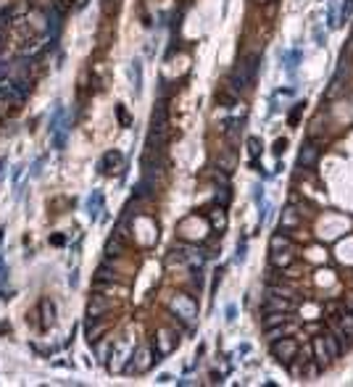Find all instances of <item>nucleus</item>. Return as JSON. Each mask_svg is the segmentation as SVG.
I'll list each match as a JSON object with an SVG mask.
<instances>
[{
    "mask_svg": "<svg viewBox=\"0 0 353 387\" xmlns=\"http://www.w3.org/2000/svg\"><path fill=\"white\" fill-rule=\"evenodd\" d=\"M285 148H288V140H285V137H282V140H277V143H274V155H282V153H285Z\"/></svg>",
    "mask_w": 353,
    "mask_h": 387,
    "instance_id": "27",
    "label": "nucleus"
},
{
    "mask_svg": "<svg viewBox=\"0 0 353 387\" xmlns=\"http://www.w3.org/2000/svg\"><path fill=\"white\" fill-rule=\"evenodd\" d=\"M295 263V253L293 248H285V250H272V266L274 269H288Z\"/></svg>",
    "mask_w": 353,
    "mask_h": 387,
    "instance_id": "10",
    "label": "nucleus"
},
{
    "mask_svg": "<svg viewBox=\"0 0 353 387\" xmlns=\"http://www.w3.org/2000/svg\"><path fill=\"white\" fill-rule=\"evenodd\" d=\"M298 353H301V348H298V343L293 337H279V340H272V356L279 361V363H285V366H288V363L293 361V358H298Z\"/></svg>",
    "mask_w": 353,
    "mask_h": 387,
    "instance_id": "2",
    "label": "nucleus"
},
{
    "mask_svg": "<svg viewBox=\"0 0 353 387\" xmlns=\"http://www.w3.org/2000/svg\"><path fill=\"white\" fill-rule=\"evenodd\" d=\"M156 382H161V384H166V382H171V374H161Z\"/></svg>",
    "mask_w": 353,
    "mask_h": 387,
    "instance_id": "31",
    "label": "nucleus"
},
{
    "mask_svg": "<svg viewBox=\"0 0 353 387\" xmlns=\"http://www.w3.org/2000/svg\"><path fill=\"white\" fill-rule=\"evenodd\" d=\"M105 329H108V324H103L100 319H90V322H87V340H90V343H98L100 340V335H105Z\"/></svg>",
    "mask_w": 353,
    "mask_h": 387,
    "instance_id": "15",
    "label": "nucleus"
},
{
    "mask_svg": "<svg viewBox=\"0 0 353 387\" xmlns=\"http://www.w3.org/2000/svg\"><path fill=\"white\" fill-rule=\"evenodd\" d=\"M111 308H114L111 298H105V295H93L90 306H87V316H90V319H100L103 313H108Z\"/></svg>",
    "mask_w": 353,
    "mask_h": 387,
    "instance_id": "6",
    "label": "nucleus"
},
{
    "mask_svg": "<svg viewBox=\"0 0 353 387\" xmlns=\"http://www.w3.org/2000/svg\"><path fill=\"white\" fill-rule=\"evenodd\" d=\"M116 113H119V121H121V127H129V116H127V111H124L121 105L116 108Z\"/></svg>",
    "mask_w": 353,
    "mask_h": 387,
    "instance_id": "28",
    "label": "nucleus"
},
{
    "mask_svg": "<svg viewBox=\"0 0 353 387\" xmlns=\"http://www.w3.org/2000/svg\"><path fill=\"white\" fill-rule=\"evenodd\" d=\"M322 340H324V348H327L329 358L335 361V358L343 353V343L338 340V335H332V332H322Z\"/></svg>",
    "mask_w": 353,
    "mask_h": 387,
    "instance_id": "11",
    "label": "nucleus"
},
{
    "mask_svg": "<svg viewBox=\"0 0 353 387\" xmlns=\"http://www.w3.org/2000/svg\"><path fill=\"white\" fill-rule=\"evenodd\" d=\"M177 335L171 332V329H166V327H161L158 332H156V353L158 356H169V353H174V348H177Z\"/></svg>",
    "mask_w": 353,
    "mask_h": 387,
    "instance_id": "5",
    "label": "nucleus"
},
{
    "mask_svg": "<svg viewBox=\"0 0 353 387\" xmlns=\"http://www.w3.org/2000/svg\"><path fill=\"white\" fill-rule=\"evenodd\" d=\"M100 208H103V192L95 190V192L90 195V200H87V214H90V219H98Z\"/></svg>",
    "mask_w": 353,
    "mask_h": 387,
    "instance_id": "17",
    "label": "nucleus"
},
{
    "mask_svg": "<svg viewBox=\"0 0 353 387\" xmlns=\"http://www.w3.org/2000/svg\"><path fill=\"white\" fill-rule=\"evenodd\" d=\"M298 224H301V214L293 206H288V208L282 211V216H279V226H282V230H295Z\"/></svg>",
    "mask_w": 353,
    "mask_h": 387,
    "instance_id": "12",
    "label": "nucleus"
},
{
    "mask_svg": "<svg viewBox=\"0 0 353 387\" xmlns=\"http://www.w3.org/2000/svg\"><path fill=\"white\" fill-rule=\"evenodd\" d=\"M261 148H263V145H261V140H258V137H248V153H251L253 158L261 153Z\"/></svg>",
    "mask_w": 353,
    "mask_h": 387,
    "instance_id": "25",
    "label": "nucleus"
},
{
    "mask_svg": "<svg viewBox=\"0 0 353 387\" xmlns=\"http://www.w3.org/2000/svg\"><path fill=\"white\" fill-rule=\"evenodd\" d=\"M156 361H161L158 353H153L150 345H140L135 353H132V358L127 361L124 372H127V374H145V372H150V366H153Z\"/></svg>",
    "mask_w": 353,
    "mask_h": 387,
    "instance_id": "1",
    "label": "nucleus"
},
{
    "mask_svg": "<svg viewBox=\"0 0 353 387\" xmlns=\"http://www.w3.org/2000/svg\"><path fill=\"white\" fill-rule=\"evenodd\" d=\"M311 350H314V361L319 363L322 369L327 366L329 361H332V358H329V353H327V348H324V340H322V335H319V337L314 340V343H311Z\"/></svg>",
    "mask_w": 353,
    "mask_h": 387,
    "instance_id": "13",
    "label": "nucleus"
},
{
    "mask_svg": "<svg viewBox=\"0 0 353 387\" xmlns=\"http://www.w3.org/2000/svg\"><path fill=\"white\" fill-rule=\"evenodd\" d=\"M121 250H124V240H119L116 235L105 242V253L108 256H121Z\"/></svg>",
    "mask_w": 353,
    "mask_h": 387,
    "instance_id": "21",
    "label": "nucleus"
},
{
    "mask_svg": "<svg viewBox=\"0 0 353 387\" xmlns=\"http://www.w3.org/2000/svg\"><path fill=\"white\" fill-rule=\"evenodd\" d=\"M132 350L127 343H114V353H111V361H108V369L111 372H124V366H127V361L132 358Z\"/></svg>",
    "mask_w": 353,
    "mask_h": 387,
    "instance_id": "4",
    "label": "nucleus"
},
{
    "mask_svg": "<svg viewBox=\"0 0 353 387\" xmlns=\"http://www.w3.org/2000/svg\"><path fill=\"white\" fill-rule=\"evenodd\" d=\"M319 148H316V143H306L303 148H301V153H298V164L303 166V169H314L316 166V161H319Z\"/></svg>",
    "mask_w": 353,
    "mask_h": 387,
    "instance_id": "7",
    "label": "nucleus"
},
{
    "mask_svg": "<svg viewBox=\"0 0 353 387\" xmlns=\"http://www.w3.org/2000/svg\"><path fill=\"white\" fill-rule=\"evenodd\" d=\"M338 324L348 332V337H353V311H348V308H345V311L338 316Z\"/></svg>",
    "mask_w": 353,
    "mask_h": 387,
    "instance_id": "20",
    "label": "nucleus"
},
{
    "mask_svg": "<svg viewBox=\"0 0 353 387\" xmlns=\"http://www.w3.org/2000/svg\"><path fill=\"white\" fill-rule=\"evenodd\" d=\"M129 74H132V87H135V95H140V90H143V63H140L137 58L132 61Z\"/></svg>",
    "mask_w": 353,
    "mask_h": 387,
    "instance_id": "16",
    "label": "nucleus"
},
{
    "mask_svg": "<svg viewBox=\"0 0 353 387\" xmlns=\"http://www.w3.org/2000/svg\"><path fill=\"white\" fill-rule=\"evenodd\" d=\"M267 292H269V295H279V298H293V295H295V290L288 287V285H285V287H282V285H269Z\"/></svg>",
    "mask_w": 353,
    "mask_h": 387,
    "instance_id": "22",
    "label": "nucleus"
},
{
    "mask_svg": "<svg viewBox=\"0 0 353 387\" xmlns=\"http://www.w3.org/2000/svg\"><path fill=\"white\" fill-rule=\"evenodd\" d=\"M263 311H293V303L290 298H279V295H269L267 298V306H263Z\"/></svg>",
    "mask_w": 353,
    "mask_h": 387,
    "instance_id": "14",
    "label": "nucleus"
},
{
    "mask_svg": "<svg viewBox=\"0 0 353 387\" xmlns=\"http://www.w3.org/2000/svg\"><path fill=\"white\" fill-rule=\"evenodd\" d=\"M42 311H45V319H42V327L53 324V303H50V301H42Z\"/></svg>",
    "mask_w": 353,
    "mask_h": 387,
    "instance_id": "24",
    "label": "nucleus"
},
{
    "mask_svg": "<svg viewBox=\"0 0 353 387\" xmlns=\"http://www.w3.org/2000/svg\"><path fill=\"white\" fill-rule=\"evenodd\" d=\"M0 48H3V32H0Z\"/></svg>",
    "mask_w": 353,
    "mask_h": 387,
    "instance_id": "33",
    "label": "nucleus"
},
{
    "mask_svg": "<svg viewBox=\"0 0 353 387\" xmlns=\"http://www.w3.org/2000/svg\"><path fill=\"white\" fill-rule=\"evenodd\" d=\"M242 258H245V242L237 245V261H242Z\"/></svg>",
    "mask_w": 353,
    "mask_h": 387,
    "instance_id": "30",
    "label": "nucleus"
},
{
    "mask_svg": "<svg viewBox=\"0 0 353 387\" xmlns=\"http://www.w3.org/2000/svg\"><path fill=\"white\" fill-rule=\"evenodd\" d=\"M171 311L187 324H192L198 319V306H195L192 298H187V295H174L171 298Z\"/></svg>",
    "mask_w": 353,
    "mask_h": 387,
    "instance_id": "3",
    "label": "nucleus"
},
{
    "mask_svg": "<svg viewBox=\"0 0 353 387\" xmlns=\"http://www.w3.org/2000/svg\"><path fill=\"white\" fill-rule=\"evenodd\" d=\"M235 166H237V153H235V148H224L222 153L216 155V169H222L224 174L235 171Z\"/></svg>",
    "mask_w": 353,
    "mask_h": 387,
    "instance_id": "9",
    "label": "nucleus"
},
{
    "mask_svg": "<svg viewBox=\"0 0 353 387\" xmlns=\"http://www.w3.org/2000/svg\"><path fill=\"white\" fill-rule=\"evenodd\" d=\"M350 11H353V0H345V3H343V8H340V19L345 21V19L350 16Z\"/></svg>",
    "mask_w": 353,
    "mask_h": 387,
    "instance_id": "26",
    "label": "nucleus"
},
{
    "mask_svg": "<svg viewBox=\"0 0 353 387\" xmlns=\"http://www.w3.org/2000/svg\"><path fill=\"white\" fill-rule=\"evenodd\" d=\"M108 348H111V345H108V343L98 345V356H100V358H105V356H108Z\"/></svg>",
    "mask_w": 353,
    "mask_h": 387,
    "instance_id": "29",
    "label": "nucleus"
},
{
    "mask_svg": "<svg viewBox=\"0 0 353 387\" xmlns=\"http://www.w3.org/2000/svg\"><path fill=\"white\" fill-rule=\"evenodd\" d=\"M208 221H211V230H216V232H222L224 226H227V216H224L222 208H214L211 216H208Z\"/></svg>",
    "mask_w": 353,
    "mask_h": 387,
    "instance_id": "18",
    "label": "nucleus"
},
{
    "mask_svg": "<svg viewBox=\"0 0 353 387\" xmlns=\"http://www.w3.org/2000/svg\"><path fill=\"white\" fill-rule=\"evenodd\" d=\"M269 248H272V250H285V248H293V242H290V237L285 235V232H277V235H272Z\"/></svg>",
    "mask_w": 353,
    "mask_h": 387,
    "instance_id": "19",
    "label": "nucleus"
},
{
    "mask_svg": "<svg viewBox=\"0 0 353 387\" xmlns=\"http://www.w3.org/2000/svg\"><path fill=\"white\" fill-rule=\"evenodd\" d=\"M298 58H301V50H290V53H285V66H288V72H293L295 66H298V63H295Z\"/></svg>",
    "mask_w": 353,
    "mask_h": 387,
    "instance_id": "23",
    "label": "nucleus"
},
{
    "mask_svg": "<svg viewBox=\"0 0 353 387\" xmlns=\"http://www.w3.org/2000/svg\"><path fill=\"white\" fill-rule=\"evenodd\" d=\"M124 169V155L119 150H108L100 161V171L103 174H114V171H121Z\"/></svg>",
    "mask_w": 353,
    "mask_h": 387,
    "instance_id": "8",
    "label": "nucleus"
},
{
    "mask_svg": "<svg viewBox=\"0 0 353 387\" xmlns=\"http://www.w3.org/2000/svg\"><path fill=\"white\" fill-rule=\"evenodd\" d=\"M345 308L353 311V295H348V298H345Z\"/></svg>",
    "mask_w": 353,
    "mask_h": 387,
    "instance_id": "32",
    "label": "nucleus"
}]
</instances>
